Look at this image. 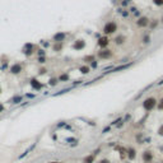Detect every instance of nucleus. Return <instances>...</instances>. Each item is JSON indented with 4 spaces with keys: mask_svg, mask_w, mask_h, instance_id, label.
<instances>
[{
    "mask_svg": "<svg viewBox=\"0 0 163 163\" xmlns=\"http://www.w3.org/2000/svg\"><path fill=\"white\" fill-rule=\"evenodd\" d=\"M117 23L114 22V20H110V22H107L105 26H103V28H102V32H103V35L105 36H111V35H115L116 32H117Z\"/></svg>",
    "mask_w": 163,
    "mask_h": 163,
    "instance_id": "1",
    "label": "nucleus"
},
{
    "mask_svg": "<svg viewBox=\"0 0 163 163\" xmlns=\"http://www.w3.org/2000/svg\"><path fill=\"white\" fill-rule=\"evenodd\" d=\"M157 105H158V101H157V98H154V97H148V98H145L143 101V108L147 111V112H150V111H153L154 108H157Z\"/></svg>",
    "mask_w": 163,
    "mask_h": 163,
    "instance_id": "2",
    "label": "nucleus"
},
{
    "mask_svg": "<svg viewBox=\"0 0 163 163\" xmlns=\"http://www.w3.org/2000/svg\"><path fill=\"white\" fill-rule=\"evenodd\" d=\"M98 59H102V60H107V59L112 58V51L108 50V48H101L97 54Z\"/></svg>",
    "mask_w": 163,
    "mask_h": 163,
    "instance_id": "3",
    "label": "nucleus"
},
{
    "mask_svg": "<svg viewBox=\"0 0 163 163\" xmlns=\"http://www.w3.org/2000/svg\"><path fill=\"white\" fill-rule=\"evenodd\" d=\"M97 43H98V46L101 48H107V46L110 45V38H108V36H102V37H99L98 41H97Z\"/></svg>",
    "mask_w": 163,
    "mask_h": 163,
    "instance_id": "4",
    "label": "nucleus"
},
{
    "mask_svg": "<svg viewBox=\"0 0 163 163\" xmlns=\"http://www.w3.org/2000/svg\"><path fill=\"white\" fill-rule=\"evenodd\" d=\"M142 158H143L144 163H153V153H152L150 150L144 152L143 155H142Z\"/></svg>",
    "mask_w": 163,
    "mask_h": 163,
    "instance_id": "5",
    "label": "nucleus"
},
{
    "mask_svg": "<svg viewBox=\"0 0 163 163\" xmlns=\"http://www.w3.org/2000/svg\"><path fill=\"white\" fill-rule=\"evenodd\" d=\"M148 24H149V19H148L147 17H140L139 19L136 20V26H138V27H140V28L147 27Z\"/></svg>",
    "mask_w": 163,
    "mask_h": 163,
    "instance_id": "6",
    "label": "nucleus"
},
{
    "mask_svg": "<svg viewBox=\"0 0 163 163\" xmlns=\"http://www.w3.org/2000/svg\"><path fill=\"white\" fill-rule=\"evenodd\" d=\"M86 47V41L84 40H77L75 42H74V45H73V48L74 50H82V48Z\"/></svg>",
    "mask_w": 163,
    "mask_h": 163,
    "instance_id": "7",
    "label": "nucleus"
},
{
    "mask_svg": "<svg viewBox=\"0 0 163 163\" xmlns=\"http://www.w3.org/2000/svg\"><path fill=\"white\" fill-rule=\"evenodd\" d=\"M65 33H61V32H59V33H56L55 36H54V41L55 42H61V41H64V38H65Z\"/></svg>",
    "mask_w": 163,
    "mask_h": 163,
    "instance_id": "8",
    "label": "nucleus"
},
{
    "mask_svg": "<svg viewBox=\"0 0 163 163\" xmlns=\"http://www.w3.org/2000/svg\"><path fill=\"white\" fill-rule=\"evenodd\" d=\"M10 71L13 73V74H18L22 71V66H20L19 64H15V65H13V66L10 68Z\"/></svg>",
    "mask_w": 163,
    "mask_h": 163,
    "instance_id": "9",
    "label": "nucleus"
},
{
    "mask_svg": "<svg viewBox=\"0 0 163 163\" xmlns=\"http://www.w3.org/2000/svg\"><path fill=\"white\" fill-rule=\"evenodd\" d=\"M127 157H129L130 161L135 159V157H136V150H135L134 148H130V149L127 150Z\"/></svg>",
    "mask_w": 163,
    "mask_h": 163,
    "instance_id": "10",
    "label": "nucleus"
},
{
    "mask_svg": "<svg viewBox=\"0 0 163 163\" xmlns=\"http://www.w3.org/2000/svg\"><path fill=\"white\" fill-rule=\"evenodd\" d=\"M125 40H126V38H125V36H122V35H121V36H117L114 42H115V45H124V43H125Z\"/></svg>",
    "mask_w": 163,
    "mask_h": 163,
    "instance_id": "11",
    "label": "nucleus"
},
{
    "mask_svg": "<svg viewBox=\"0 0 163 163\" xmlns=\"http://www.w3.org/2000/svg\"><path fill=\"white\" fill-rule=\"evenodd\" d=\"M79 71H80L82 74H88V73L91 71V68L87 66V65H82V66L79 68Z\"/></svg>",
    "mask_w": 163,
    "mask_h": 163,
    "instance_id": "12",
    "label": "nucleus"
},
{
    "mask_svg": "<svg viewBox=\"0 0 163 163\" xmlns=\"http://www.w3.org/2000/svg\"><path fill=\"white\" fill-rule=\"evenodd\" d=\"M31 86L33 87V88H36V89H40V88L42 87L38 83V80H36V79H32V80H31Z\"/></svg>",
    "mask_w": 163,
    "mask_h": 163,
    "instance_id": "13",
    "label": "nucleus"
},
{
    "mask_svg": "<svg viewBox=\"0 0 163 163\" xmlns=\"http://www.w3.org/2000/svg\"><path fill=\"white\" fill-rule=\"evenodd\" d=\"M93 161H94V155L89 154L88 157H86V158L83 159V163H93Z\"/></svg>",
    "mask_w": 163,
    "mask_h": 163,
    "instance_id": "14",
    "label": "nucleus"
},
{
    "mask_svg": "<svg viewBox=\"0 0 163 163\" xmlns=\"http://www.w3.org/2000/svg\"><path fill=\"white\" fill-rule=\"evenodd\" d=\"M157 108L159 110V111H163V97L158 101V105H157Z\"/></svg>",
    "mask_w": 163,
    "mask_h": 163,
    "instance_id": "15",
    "label": "nucleus"
},
{
    "mask_svg": "<svg viewBox=\"0 0 163 163\" xmlns=\"http://www.w3.org/2000/svg\"><path fill=\"white\" fill-rule=\"evenodd\" d=\"M153 4L157 7H163V0H153Z\"/></svg>",
    "mask_w": 163,
    "mask_h": 163,
    "instance_id": "16",
    "label": "nucleus"
},
{
    "mask_svg": "<svg viewBox=\"0 0 163 163\" xmlns=\"http://www.w3.org/2000/svg\"><path fill=\"white\" fill-rule=\"evenodd\" d=\"M61 48H63V43H61V42H58V45H55L54 50H55V51H60Z\"/></svg>",
    "mask_w": 163,
    "mask_h": 163,
    "instance_id": "17",
    "label": "nucleus"
},
{
    "mask_svg": "<svg viewBox=\"0 0 163 163\" xmlns=\"http://www.w3.org/2000/svg\"><path fill=\"white\" fill-rule=\"evenodd\" d=\"M158 135H161V136H163V125L158 129Z\"/></svg>",
    "mask_w": 163,
    "mask_h": 163,
    "instance_id": "18",
    "label": "nucleus"
},
{
    "mask_svg": "<svg viewBox=\"0 0 163 163\" xmlns=\"http://www.w3.org/2000/svg\"><path fill=\"white\" fill-rule=\"evenodd\" d=\"M56 83H58V82H56V79H51V80H50V84H51V86H55Z\"/></svg>",
    "mask_w": 163,
    "mask_h": 163,
    "instance_id": "19",
    "label": "nucleus"
},
{
    "mask_svg": "<svg viewBox=\"0 0 163 163\" xmlns=\"http://www.w3.org/2000/svg\"><path fill=\"white\" fill-rule=\"evenodd\" d=\"M99 163H110V161H108V159H102Z\"/></svg>",
    "mask_w": 163,
    "mask_h": 163,
    "instance_id": "20",
    "label": "nucleus"
},
{
    "mask_svg": "<svg viewBox=\"0 0 163 163\" xmlns=\"http://www.w3.org/2000/svg\"><path fill=\"white\" fill-rule=\"evenodd\" d=\"M3 110H4V107H3V106L0 105V112H3Z\"/></svg>",
    "mask_w": 163,
    "mask_h": 163,
    "instance_id": "21",
    "label": "nucleus"
},
{
    "mask_svg": "<svg viewBox=\"0 0 163 163\" xmlns=\"http://www.w3.org/2000/svg\"><path fill=\"white\" fill-rule=\"evenodd\" d=\"M50 163H61V162H50Z\"/></svg>",
    "mask_w": 163,
    "mask_h": 163,
    "instance_id": "22",
    "label": "nucleus"
},
{
    "mask_svg": "<svg viewBox=\"0 0 163 163\" xmlns=\"http://www.w3.org/2000/svg\"><path fill=\"white\" fill-rule=\"evenodd\" d=\"M161 20H162V23H163V15H162V19H161Z\"/></svg>",
    "mask_w": 163,
    "mask_h": 163,
    "instance_id": "23",
    "label": "nucleus"
},
{
    "mask_svg": "<svg viewBox=\"0 0 163 163\" xmlns=\"http://www.w3.org/2000/svg\"><path fill=\"white\" fill-rule=\"evenodd\" d=\"M162 163H163V162H162Z\"/></svg>",
    "mask_w": 163,
    "mask_h": 163,
    "instance_id": "24",
    "label": "nucleus"
}]
</instances>
